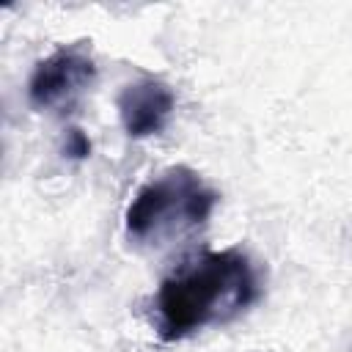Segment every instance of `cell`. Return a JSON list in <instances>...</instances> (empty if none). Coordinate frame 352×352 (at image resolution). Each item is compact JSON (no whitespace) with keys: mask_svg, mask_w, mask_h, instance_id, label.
Segmentation results:
<instances>
[{"mask_svg":"<svg viewBox=\"0 0 352 352\" xmlns=\"http://www.w3.org/2000/svg\"><path fill=\"white\" fill-rule=\"evenodd\" d=\"M258 294V270L242 248L201 250L160 280L151 302L154 330L162 341H182L204 327L236 319Z\"/></svg>","mask_w":352,"mask_h":352,"instance_id":"6da1fadb","label":"cell"},{"mask_svg":"<svg viewBox=\"0 0 352 352\" xmlns=\"http://www.w3.org/2000/svg\"><path fill=\"white\" fill-rule=\"evenodd\" d=\"M217 201V190L209 187L198 170L170 165L132 195L124 214L126 236L148 248L170 245L206 226Z\"/></svg>","mask_w":352,"mask_h":352,"instance_id":"7a4b0ae2","label":"cell"},{"mask_svg":"<svg viewBox=\"0 0 352 352\" xmlns=\"http://www.w3.org/2000/svg\"><path fill=\"white\" fill-rule=\"evenodd\" d=\"M94 80L96 63L91 50L82 41L63 44L33 66L28 77V99L38 110L63 113L77 104Z\"/></svg>","mask_w":352,"mask_h":352,"instance_id":"3957f363","label":"cell"},{"mask_svg":"<svg viewBox=\"0 0 352 352\" xmlns=\"http://www.w3.org/2000/svg\"><path fill=\"white\" fill-rule=\"evenodd\" d=\"M121 126L129 138H151L160 135L173 110H176V94L173 88L160 77H140L135 82H126L116 96Z\"/></svg>","mask_w":352,"mask_h":352,"instance_id":"277c9868","label":"cell"},{"mask_svg":"<svg viewBox=\"0 0 352 352\" xmlns=\"http://www.w3.org/2000/svg\"><path fill=\"white\" fill-rule=\"evenodd\" d=\"M63 154L72 157V160H85L91 154V140L82 129H69L66 132V140H63Z\"/></svg>","mask_w":352,"mask_h":352,"instance_id":"5b68a950","label":"cell"}]
</instances>
